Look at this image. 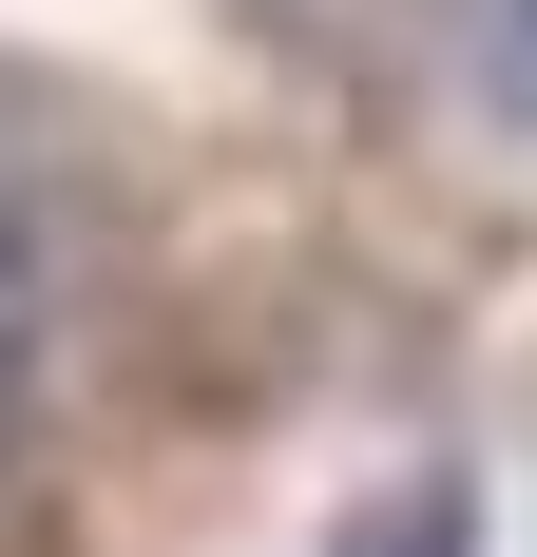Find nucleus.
<instances>
[{
  "label": "nucleus",
  "instance_id": "obj_1",
  "mask_svg": "<svg viewBox=\"0 0 537 557\" xmlns=\"http://www.w3.org/2000/svg\"><path fill=\"white\" fill-rule=\"evenodd\" d=\"M365 557H461V481H423V500L384 519V539H365Z\"/></svg>",
  "mask_w": 537,
  "mask_h": 557
},
{
  "label": "nucleus",
  "instance_id": "obj_2",
  "mask_svg": "<svg viewBox=\"0 0 537 557\" xmlns=\"http://www.w3.org/2000/svg\"><path fill=\"white\" fill-rule=\"evenodd\" d=\"M0 385H20V308H0Z\"/></svg>",
  "mask_w": 537,
  "mask_h": 557
},
{
  "label": "nucleus",
  "instance_id": "obj_3",
  "mask_svg": "<svg viewBox=\"0 0 537 557\" xmlns=\"http://www.w3.org/2000/svg\"><path fill=\"white\" fill-rule=\"evenodd\" d=\"M519 39H537V0H519Z\"/></svg>",
  "mask_w": 537,
  "mask_h": 557
}]
</instances>
